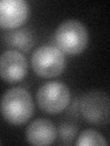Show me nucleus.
Wrapping results in <instances>:
<instances>
[{"instance_id":"nucleus-12","label":"nucleus","mask_w":110,"mask_h":146,"mask_svg":"<svg viewBox=\"0 0 110 146\" xmlns=\"http://www.w3.org/2000/svg\"><path fill=\"white\" fill-rule=\"evenodd\" d=\"M0 144H1V143H0Z\"/></svg>"},{"instance_id":"nucleus-5","label":"nucleus","mask_w":110,"mask_h":146,"mask_svg":"<svg viewBox=\"0 0 110 146\" xmlns=\"http://www.w3.org/2000/svg\"><path fill=\"white\" fill-rule=\"evenodd\" d=\"M81 111L87 121L95 125L107 124L109 121V98L102 90H91L82 99Z\"/></svg>"},{"instance_id":"nucleus-10","label":"nucleus","mask_w":110,"mask_h":146,"mask_svg":"<svg viewBox=\"0 0 110 146\" xmlns=\"http://www.w3.org/2000/svg\"><path fill=\"white\" fill-rule=\"evenodd\" d=\"M78 146H89V145H100L107 146L108 143L105 137L93 129H87L81 132L75 143Z\"/></svg>"},{"instance_id":"nucleus-4","label":"nucleus","mask_w":110,"mask_h":146,"mask_svg":"<svg viewBox=\"0 0 110 146\" xmlns=\"http://www.w3.org/2000/svg\"><path fill=\"white\" fill-rule=\"evenodd\" d=\"M36 98L41 110L50 114H57L67 108L70 103L71 93L64 83L52 81L40 87Z\"/></svg>"},{"instance_id":"nucleus-2","label":"nucleus","mask_w":110,"mask_h":146,"mask_svg":"<svg viewBox=\"0 0 110 146\" xmlns=\"http://www.w3.org/2000/svg\"><path fill=\"white\" fill-rule=\"evenodd\" d=\"M55 42L63 53L79 54L84 51L88 43V32L79 20H64L55 31Z\"/></svg>"},{"instance_id":"nucleus-8","label":"nucleus","mask_w":110,"mask_h":146,"mask_svg":"<svg viewBox=\"0 0 110 146\" xmlns=\"http://www.w3.org/2000/svg\"><path fill=\"white\" fill-rule=\"evenodd\" d=\"M56 137V127L47 119H37L26 129V139L33 145H50L54 143Z\"/></svg>"},{"instance_id":"nucleus-6","label":"nucleus","mask_w":110,"mask_h":146,"mask_svg":"<svg viewBox=\"0 0 110 146\" xmlns=\"http://www.w3.org/2000/svg\"><path fill=\"white\" fill-rule=\"evenodd\" d=\"M27 72V58L19 51L10 49L0 55V77L5 81L15 83L24 79Z\"/></svg>"},{"instance_id":"nucleus-7","label":"nucleus","mask_w":110,"mask_h":146,"mask_svg":"<svg viewBox=\"0 0 110 146\" xmlns=\"http://www.w3.org/2000/svg\"><path fill=\"white\" fill-rule=\"evenodd\" d=\"M30 13L25 0H0V27L15 29L24 23Z\"/></svg>"},{"instance_id":"nucleus-9","label":"nucleus","mask_w":110,"mask_h":146,"mask_svg":"<svg viewBox=\"0 0 110 146\" xmlns=\"http://www.w3.org/2000/svg\"><path fill=\"white\" fill-rule=\"evenodd\" d=\"M5 42L13 48L28 51L34 43V38L31 31L28 29H14L7 32L4 36Z\"/></svg>"},{"instance_id":"nucleus-11","label":"nucleus","mask_w":110,"mask_h":146,"mask_svg":"<svg viewBox=\"0 0 110 146\" xmlns=\"http://www.w3.org/2000/svg\"><path fill=\"white\" fill-rule=\"evenodd\" d=\"M77 133V128L74 125L64 123L60 128V135L64 143H70Z\"/></svg>"},{"instance_id":"nucleus-3","label":"nucleus","mask_w":110,"mask_h":146,"mask_svg":"<svg viewBox=\"0 0 110 146\" xmlns=\"http://www.w3.org/2000/svg\"><path fill=\"white\" fill-rule=\"evenodd\" d=\"M65 65L64 53L54 46H40L31 56L32 68L37 75L42 78H53L60 75Z\"/></svg>"},{"instance_id":"nucleus-1","label":"nucleus","mask_w":110,"mask_h":146,"mask_svg":"<svg viewBox=\"0 0 110 146\" xmlns=\"http://www.w3.org/2000/svg\"><path fill=\"white\" fill-rule=\"evenodd\" d=\"M0 112L10 124H24L34 113V103L30 93L20 87L7 90L0 100Z\"/></svg>"}]
</instances>
